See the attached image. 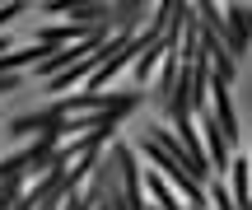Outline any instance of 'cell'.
<instances>
[{"label": "cell", "mask_w": 252, "mask_h": 210, "mask_svg": "<svg viewBox=\"0 0 252 210\" xmlns=\"http://www.w3.org/2000/svg\"><path fill=\"white\" fill-rule=\"evenodd\" d=\"M224 9V33H220V47H224L229 56H243L248 47H252V28H248V9L243 5H220Z\"/></svg>", "instance_id": "cell-1"}, {"label": "cell", "mask_w": 252, "mask_h": 210, "mask_svg": "<svg viewBox=\"0 0 252 210\" xmlns=\"http://www.w3.org/2000/svg\"><path fill=\"white\" fill-rule=\"evenodd\" d=\"M201 117V150H206V164H210V173H220V168H229V140H224V131L215 126V117H210V108L206 112H196Z\"/></svg>", "instance_id": "cell-2"}, {"label": "cell", "mask_w": 252, "mask_h": 210, "mask_svg": "<svg viewBox=\"0 0 252 210\" xmlns=\"http://www.w3.org/2000/svg\"><path fill=\"white\" fill-rule=\"evenodd\" d=\"M89 33H94V28H80V24H52V19H47V24L37 28V42L56 52L61 42H70V47H75V42H89Z\"/></svg>", "instance_id": "cell-3"}, {"label": "cell", "mask_w": 252, "mask_h": 210, "mask_svg": "<svg viewBox=\"0 0 252 210\" xmlns=\"http://www.w3.org/2000/svg\"><path fill=\"white\" fill-rule=\"evenodd\" d=\"M47 9H52V14H65L70 24H80V28H98L112 5H65V0H61V5H47Z\"/></svg>", "instance_id": "cell-4"}, {"label": "cell", "mask_w": 252, "mask_h": 210, "mask_svg": "<svg viewBox=\"0 0 252 210\" xmlns=\"http://www.w3.org/2000/svg\"><path fill=\"white\" fill-rule=\"evenodd\" d=\"M168 56V47H163V37H154L150 47H145L140 56H135V65H131V75H135V84H150L154 80V70H159V61Z\"/></svg>", "instance_id": "cell-5"}, {"label": "cell", "mask_w": 252, "mask_h": 210, "mask_svg": "<svg viewBox=\"0 0 252 210\" xmlns=\"http://www.w3.org/2000/svg\"><path fill=\"white\" fill-rule=\"evenodd\" d=\"M178 70H182V56L178 52H168V56H163V70L159 75H154V103H159V108H163V103H168V93H173V84H178Z\"/></svg>", "instance_id": "cell-6"}, {"label": "cell", "mask_w": 252, "mask_h": 210, "mask_svg": "<svg viewBox=\"0 0 252 210\" xmlns=\"http://www.w3.org/2000/svg\"><path fill=\"white\" fill-rule=\"evenodd\" d=\"M19 9H28V5H19V0H9V5H0V28H5V24H14V19H19Z\"/></svg>", "instance_id": "cell-7"}, {"label": "cell", "mask_w": 252, "mask_h": 210, "mask_svg": "<svg viewBox=\"0 0 252 210\" xmlns=\"http://www.w3.org/2000/svg\"><path fill=\"white\" fill-rule=\"evenodd\" d=\"M5 52H9V42H5V37H0V56H5Z\"/></svg>", "instance_id": "cell-8"}, {"label": "cell", "mask_w": 252, "mask_h": 210, "mask_svg": "<svg viewBox=\"0 0 252 210\" xmlns=\"http://www.w3.org/2000/svg\"><path fill=\"white\" fill-rule=\"evenodd\" d=\"M248 28H252V9H248Z\"/></svg>", "instance_id": "cell-9"}]
</instances>
